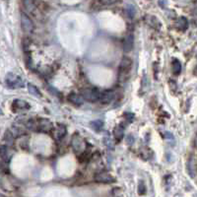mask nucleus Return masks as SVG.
Wrapping results in <instances>:
<instances>
[{
  "instance_id": "f257e3e1",
  "label": "nucleus",
  "mask_w": 197,
  "mask_h": 197,
  "mask_svg": "<svg viewBox=\"0 0 197 197\" xmlns=\"http://www.w3.org/2000/svg\"><path fill=\"white\" fill-rule=\"evenodd\" d=\"M132 64L133 62L131 58L127 57V56H124L122 58L118 67V79L120 81H124L126 79L131 70V67H132Z\"/></svg>"
},
{
  "instance_id": "f03ea898",
  "label": "nucleus",
  "mask_w": 197,
  "mask_h": 197,
  "mask_svg": "<svg viewBox=\"0 0 197 197\" xmlns=\"http://www.w3.org/2000/svg\"><path fill=\"white\" fill-rule=\"evenodd\" d=\"M5 83L9 89H21L25 86V83L23 81V79L20 76L13 73H8L6 75Z\"/></svg>"
},
{
  "instance_id": "7ed1b4c3",
  "label": "nucleus",
  "mask_w": 197,
  "mask_h": 197,
  "mask_svg": "<svg viewBox=\"0 0 197 197\" xmlns=\"http://www.w3.org/2000/svg\"><path fill=\"white\" fill-rule=\"evenodd\" d=\"M81 96L85 101L90 102H96L100 100L101 93L96 88H86L81 91Z\"/></svg>"
},
{
  "instance_id": "20e7f679",
  "label": "nucleus",
  "mask_w": 197,
  "mask_h": 197,
  "mask_svg": "<svg viewBox=\"0 0 197 197\" xmlns=\"http://www.w3.org/2000/svg\"><path fill=\"white\" fill-rule=\"evenodd\" d=\"M21 26L23 31L26 33H32L34 31V23L25 13L21 14Z\"/></svg>"
},
{
  "instance_id": "39448f33",
  "label": "nucleus",
  "mask_w": 197,
  "mask_h": 197,
  "mask_svg": "<svg viewBox=\"0 0 197 197\" xmlns=\"http://www.w3.org/2000/svg\"><path fill=\"white\" fill-rule=\"evenodd\" d=\"M94 180H95V181L98 182V183H111V182L115 181L114 177L112 176L111 175H110V173H107V172L97 173Z\"/></svg>"
},
{
  "instance_id": "423d86ee",
  "label": "nucleus",
  "mask_w": 197,
  "mask_h": 197,
  "mask_svg": "<svg viewBox=\"0 0 197 197\" xmlns=\"http://www.w3.org/2000/svg\"><path fill=\"white\" fill-rule=\"evenodd\" d=\"M36 127H39V130L41 132H49L53 128L52 123L46 118H41L39 122H36Z\"/></svg>"
},
{
  "instance_id": "0eeeda50",
  "label": "nucleus",
  "mask_w": 197,
  "mask_h": 197,
  "mask_svg": "<svg viewBox=\"0 0 197 197\" xmlns=\"http://www.w3.org/2000/svg\"><path fill=\"white\" fill-rule=\"evenodd\" d=\"M114 91L106 90L104 93L101 94L100 100H98V101H100L102 105H109V104H110L112 101H114Z\"/></svg>"
},
{
  "instance_id": "6e6552de",
  "label": "nucleus",
  "mask_w": 197,
  "mask_h": 197,
  "mask_svg": "<svg viewBox=\"0 0 197 197\" xmlns=\"http://www.w3.org/2000/svg\"><path fill=\"white\" fill-rule=\"evenodd\" d=\"M134 48V36L133 34H128L125 37L123 41V50L125 52H130Z\"/></svg>"
},
{
  "instance_id": "1a4fd4ad",
  "label": "nucleus",
  "mask_w": 197,
  "mask_h": 197,
  "mask_svg": "<svg viewBox=\"0 0 197 197\" xmlns=\"http://www.w3.org/2000/svg\"><path fill=\"white\" fill-rule=\"evenodd\" d=\"M0 188H2L6 191H13L15 189V185L8 180L7 176L0 175Z\"/></svg>"
},
{
  "instance_id": "9d476101",
  "label": "nucleus",
  "mask_w": 197,
  "mask_h": 197,
  "mask_svg": "<svg viewBox=\"0 0 197 197\" xmlns=\"http://www.w3.org/2000/svg\"><path fill=\"white\" fill-rule=\"evenodd\" d=\"M12 157V152L9 149L7 145H1L0 146V158L2 159L4 162H9L11 160Z\"/></svg>"
},
{
  "instance_id": "9b49d317",
  "label": "nucleus",
  "mask_w": 197,
  "mask_h": 197,
  "mask_svg": "<svg viewBox=\"0 0 197 197\" xmlns=\"http://www.w3.org/2000/svg\"><path fill=\"white\" fill-rule=\"evenodd\" d=\"M72 146L73 149L75 150L76 152H82L84 150V144H83V139L78 136L77 134H75L72 138Z\"/></svg>"
},
{
  "instance_id": "f8f14e48",
  "label": "nucleus",
  "mask_w": 197,
  "mask_h": 197,
  "mask_svg": "<svg viewBox=\"0 0 197 197\" xmlns=\"http://www.w3.org/2000/svg\"><path fill=\"white\" fill-rule=\"evenodd\" d=\"M13 110L17 112L18 110H29L30 109V105L28 104L27 102L22 101V100H15L13 102V106H12Z\"/></svg>"
},
{
  "instance_id": "ddd939ff",
  "label": "nucleus",
  "mask_w": 197,
  "mask_h": 197,
  "mask_svg": "<svg viewBox=\"0 0 197 197\" xmlns=\"http://www.w3.org/2000/svg\"><path fill=\"white\" fill-rule=\"evenodd\" d=\"M187 172H188L189 176L194 179L196 175V160L194 156H191L187 162Z\"/></svg>"
},
{
  "instance_id": "4468645a",
  "label": "nucleus",
  "mask_w": 197,
  "mask_h": 197,
  "mask_svg": "<svg viewBox=\"0 0 197 197\" xmlns=\"http://www.w3.org/2000/svg\"><path fill=\"white\" fill-rule=\"evenodd\" d=\"M68 101L76 106H82L84 104V98L81 95L72 93L68 96Z\"/></svg>"
},
{
  "instance_id": "2eb2a0df",
  "label": "nucleus",
  "mask_w": 197,
  "mask_h": 197,
  "mask_svg": "<svg viewBox=\"0 0 197 197\" xmlns=\"http://www.w3.org/2000/svg\"><path fill=\"white\" fill-rule=\"evenodd\" d=\"M146 23L150 27H152L156 30L161 29V22L159 21L155 16H148L146 18Z\"/></svg>"
},
{
  "instance_id": "dca6fc26",
  "label": "nucleus",
  "mask_w": 197,
  "mask_h": 197,
  "mask_svg": "<svg viewBox=\"0 0 197 197\" xmlns=\"http://www.w3.org/2000/svg\"><path fill=\"white\" fill-rule=\"evenodd\" d=\"M114 136L116 141H120L124 136V127L122 125H117L114 129Z\"/></svg>"
},
{
  "instance_id": "f3484780",
  "label": "nucleus",
  "mask_w": 197,
  "mask_h": 197,
  "mask_svg": "<svg viewBox=\"0 0 197 197\" xmlns=\"http://www.w3.org/2000/svg\"><path fill=\"white\" fill-rule=\"evenodd\" d=\"M188 25H189L188 21H187V19L185 17H180L179 20L176 21V27L180 31H185L187 28H188Z\"/></svg>"
},
{
  "instance_id": "a211bd4d",
  "label": "nucleus",
  "mask_w": 197,
  "mask_h": 197,
  "mask_svg": "<svg viewBox=\"0 0 197 197\" xmlns=\"http://www.w3.org/2000/svg\"><path fill=\"white\" fill-rule=\"evenodd\" d=\"M90 126L93 130H95L96 132H100V131L104 127V121L102 119H96L90 122Z\"/></svg>"
},
{
  "instance_id": "6ab92c4d",
  "label": "nucleus",
  "mask_w": 197,
  "mask_h": 197,
  "mask_svg": "<svg viewBox=\"0 0 197 197\" xmlns=\"http://www.w3.org/2000/svg\"><path fill=\"white\" fill-rule=\"evenodd\" d=\"M65 134H66V128H65L64 125H59L58 127H56V131H55V139L56 140H61Z\"/></svg>"
},
{
  "instance_id": "aec40b11",
  "label": "nucleus",
  "mask_w": 197,
  "mask_h": 197,
  "mask_svg": "<svg viewBox=\"0 0 197 197\" xmlns=\"http://www.w3.org/2000/svg\"><path fill=\"white\" fill-rule=\"evenodd\" d=\"M27 86H28V91H29V93L31 94V95L35 96L37 98H41V92L39 91V89H37L35 85H33V84H31V83H28Z\"/></svg>"
},
{
  "instance_id": "412c9836",
  "label": "nucleus",
  "mask_w": 197,
  "mask_h": 197,
  "mask_svg": "<svg viewBox=\"0 0 197 197\" xmlns=\"http://www.w3.org/2000/svg\"><path fill=\"white\" fill-rule=\"evenodd\" d=\"M125 11H126V15L129 19H133L135 17V14H136V9L133 5H131V4H128V5H126V8H125Z\"/></svg>"
},
{
  "instance_id": "4be33fe9",
  "label": "nucleus",
  "mask_w": 197,
  "mask_h": 197,
  "mask_svg": "<svg viewBox=\"0 0 197 197\" xmlns=\"http://www.w3.org/2000/svg\"><path fill=\"white\" fill-rule=\"evenodd\" d=\"M172 71L176 75H179L181 72V64L180 62V60L173 59V61H172Z\"/></svg>"
},
{
  "instance_id": "5701e85b",
  "label": "nucleus",
  "mask_w": 197,
  "mask_h": 197,
  "mask_svg": "<svg viewBox=\"0 0 197 197\" xmlns=\"http://www.w3.org/2000/svg\"><path fill=\"white\" fill-rule=\"evenodd\" d=\"M117 2V0H95V3L98 6H106V5H111Z\"/></svg>"
},
{
  "instance_id": "b1692460",
  "label": "nucleus",
  "mask_w": 197,
  "mask_h": 197,
  "mask_svg": "<svg viewBox=\"0 0 197 197\" xmlns=\"http://www.w3.org/2000/svg\"><path fill=\"white\" fill-rule=\"evenodd\" d=\"M146 193V185H145L144 181L140 180L138 183V194L139 195H144Z\"/></svg>"
},
{
  "instance_id": "393cba45",
  "label": "nucleus",
  "mask_w": 197,
  "mask_h": 197,
  "mask_svg": "<svg viewBox=\"0 0 197 197\" xmlns=\"http://www.w3.org/2000/svg\"><path fill=\"white\" fill-rule=\"evenodd\" d=\"M135 142V139L133 137V135H127V137H126V143H127L128 145H132L133 143Z\"/></svg>"
},
{
  "instance_id": "a878e982",
  "label": "nucleus",
  "mask_w": 197,
  "mask_h": 197,
  "mask_svg": "<svg viewBox=\"0 0 197 197\" xmlns=\"http://www.w3.org/2000/svg\"><path fill=\"white\" fill-rule=\"evenodd\" d=\"M126 116V120H128V122H132L135 118V115L133 114H130V112H127V114H124Z\"/></svg>"
},
{
  "instance_id": "bb28decb",
  "label": "nucleus",
  "mask_w": 197,
  "mask_h": 197,
  "mask_svg": "<svg viewBox=\"0 0 197 197\" xmlns=\"http://www.w3.org/2000/svg\"><path fill=\"white\" fill-rule=\"evenodd\" d=\"M166 137L171 138V139H172V138H173L172 136V133H170V132H166Z\"/></svg>"
}]
</instances>
